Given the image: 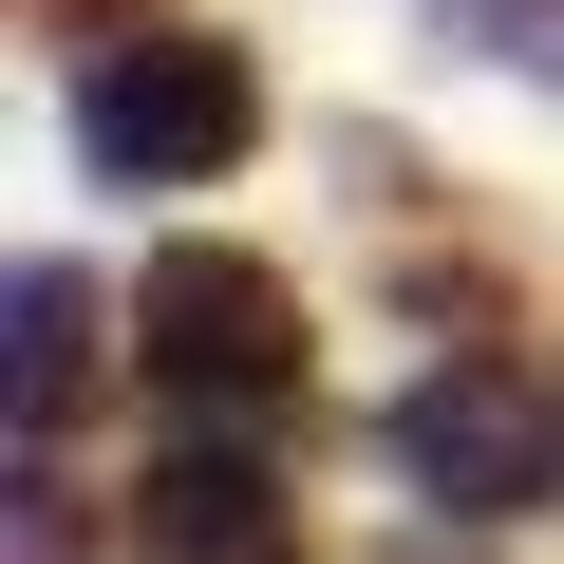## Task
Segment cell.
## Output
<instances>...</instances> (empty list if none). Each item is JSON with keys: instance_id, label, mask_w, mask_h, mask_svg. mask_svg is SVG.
Wrapping results in <instances>:
<instances>
[{"instance_id": "6da1fadb", "label": "cell", "mask_w": 564, "mask_h": 564, "mask_svg": "<svg viewBox=\"0 0 564 564\" xmlns=\"http://www.w3.org/2000/svg\"><path fill=\"white\" fill-rule=\"evenodd\" d=\"M132 339H151V395L188 433H282L302 414V282L263 245H151Z\"/></svg>"}, {"instance_id": "7a4b0ae2", "label": "cell", "mask_w": 564, "mask_h": 564, "mask_svg": "<svg viewBox=\"0 0 564 564\" xmlns=\"http://www.w3.org/2000/svg\"><path fill=\"white\" fill-rule=\"evenodd\" d=\"M76 151H95V188H207V170H245L263 151V76H245V39H207V20H132L95 76H76Z\"/></svg>"}, {"instance_id": "3957f363", "label": "cell", "mask_w": 564, "mask_h": 564, "mask_svg": "<svg viewBox=\"0 0 564 564\" xmlns=\"http://www.w3.org/2000/svg\"><path fill=\"white\" fill-rule=\"evenodd\" d=\"M395 470H414L433 527H527V508H564V377H527V358H433V377L395 395Z\"/></svg>"}, {"instance_id": "277c9868", "label": "cell", "mask_w": 564, "mask_h": 564, "mask_svg": "<svg viewBox=\"0 0 564 564\" xmlns=\"http://www.w3.org/2000/svg\"><path fill=\"white\" fill-rule=\"evenodd\" d=\"M132 564H302V489H282L245 433H188L132 489Z\"/></svg>"}, {"instance_id": "5b68a950", "label": "cell", "mask_w": 564, "mask_h": 564, "mask_svg": "<svg viewBox=\"0 0 564 564\" xmlns=\"http://www.w3.org/2000/svg\"><path fill=\"white\" fill-rule=\"evenodd\" d=\"M95 358H113V302H95V263H20V414H39V433L95 395Z\"/></svg>"}, {"instance_id": "8992f818", "label": "cell", "mask_w": 564, "mask_h": 564, "mask_svg": "<svg viewBox=\"0 0 564 564\" xmlns=\"http://www.w3.org/2000/svg\"><path fill=\"white\" fill-rule=\"evenodd\" d=\"M433 20L489 57V76H527V95H564V0H433Z\"/></svg>"}, {"instance_id": "52a82bcc", "label": "cell", "mask_w": 564, "mask_h": 564, "mask_svg": "<svg viewBox=\"0 0 564 564\" xmlns=\"http://www.w3.org/2000/svg\"><path fill=\"white\" fill-rule=\"evenodd\" d=\"M39 20H95V0H39ZM132 20H151V0H132Z\"/></svg>"}]
</instances>
